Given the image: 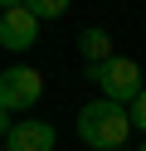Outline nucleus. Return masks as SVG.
Returning a JSON list of instances; mask_svg holds the SVG:
<instances>
[{"mask_svg":"<svg viewBox=\"0 0 146 151\" xmlns=\"http://www.w3.org/2000/svg\"><path fill=\"white\" fill-rule=\"evenodd\" d=\"M132 137V117H127V102L112 98H93L78 107V141L93 151H117Z\"/></svg>","mask_w":146,"mask_h":151,"instance_id":"nucleus-1","label":"nucleus"},{"mask_svg":"<svg viewBox=\"0 0 146 151\" xmlns=\"http://www.w3.org/2000/svg\"><path fill=\"white\" fill-rule=\"evenodd\" d=\"M88 78L102 88V98H112V102H132L136 93L146 88L141 83V63L136 59H122V54H112V59H102V63H88Z\"/></svg>","mask_w":146,"mask_h":151,"instance_id":"nucleus-2","label":"nucleus"},{"mask_svg":"<svg viewBox=\"0 0 146 151\" xmlns=\"http://www.w3.org/2000/svg\"><path fill=\"white\" fill-rule=\"evenodd\" d=\"M44 98V73L29 68V63H10L0 73V107L5 112H29Z\"/></svg>","mask_w":146,"mask_h":151,"instance_id":"nucleus-3","label":"nucleus"},{"mask_svg":"<svg viewBox=\"0 0 146 151\" xmlns=\"http://www.w3.org/2000/svg\"><path fill=\"white\" fill-rule=\"evenodd\" d=\"M39 44V20L24 10V5H15V10H0V49L10 54H24Z\"/></svg>","mask_w":146,"mask_h":151,"instance_id":"nucleus-4","label":"nucleus"},{"mask_svg":"<svg viewBox=\"0 0 146 151\" xmlns=\"http://www.w3.org/2000/svg\"><path fill=\"white\" fill-rule=\"evenodd\" d=\"M54 141H58V132L49 127V122L19 117V122H10V132H5L0 146H5V151H54Z\"/></svg>","mask_w":146,"mask_h":151,"instance_id":"nucleus-5","label":"nucleus"},{"mask_svg":"<svg viewBox=\"0 0 146 151\" xmlns=\"http://www.w3.org/2000/svg\"><path fill=\"white\" fill-rule=\"evenodd\" d=\"M78 54H83V59L88 63H102V59H112V34H107V29H97V24H88V29L83 34H78Z\"/></svg>","mask_w":146,"mask_h":151,"instance_id":"nucleus-6","label":"nucleus"},{"mask_svg":"<svg viewBox=\"0 0 146 151\" xmlns=\"http://www.w3.org/2000/svg\"><path fill=\"white\" fill-rule=\"evenodd\" d=\"M19 5H24V10L34 15L39 24H44V20H58V15L68 10V0H19Z\"/></svg>","mask_w":146,"mask_h":151,"instance_id":"nucleus-7","label":"nucleus"},{"mask_svg":"<svg viewBox=\"0 0 146 151\" xmlns=\"http://www.w3.org/2000/svg\"><path fill=\"white\" fill-rule=\"evenodd\" d=\"M127 117H132V127H141V132H146V88L136 93L132 102H127Z\"/></svg>","mask_w":146,"mask_h":151,"instance_id":"nucleus-8","label":"nucleus"},{"mask_svg":"<svg viewBox=\"0 0 146 151\" xmlns=\"http://www.w3.org/2000/svg\"><path fill=\"white\" fill-rule=\"evenodd\" d=\"M5 132H10V112L0 107V141H5Z\"/></svg>","mask_w":146,"mask_h":151,"instance_id":"nucleus-9","label":"nucleus"},{"mask_svg":"<svg viewBox=\"0 0 146 151\" xmlns=\"http://www.w3.org/2000/svg\"><path fill=\"white\" fill-rule=\"evenodd\" d=\"M15 5H19V0H0V10H15Z\"/></svg>","mask_w":146,"mask_h":151,"instance_id":"nucleus-10","label":"nucleus"},{"mask_svg":"<svg viewBox=\"0 0 146 151\" xmlns=\"http://www.w3.org/2000/svg\"><path fill=\"white\" fill-rule=\"evenodd\" d=\"M136 151H146V141H141V146H136Z\"/></svg>","mask_w":146,"mask_h":151,"instance_id":"nucleus-11","label":"nucleus"},{"mask_svg":"<svg viewBox=\"0 0 146 151\" xmlns=\"http://www.w3.org/2000/svg\"><path fill=\"white\" fill-rule=\"evenodd\" d=\"M117 151H127V146H117Z\"/></svg>","mask_w":146,"mask_h":151,"instance_id":"nucleus-12","label":"nucleus"},{"mask_svg":"<svg viewBox=\"0 0 146 151\" xmlns=\"http://www.w3.org/2000/svg\"><path fill=\"white\" fill-rule=\"evenodd\" d=\"M0 151H5V146H0Z\"/></svg>","mask_w":146,"mask_h":151,"instance_id":"nucleus-13","label":"nucleus"}]
</instances>
